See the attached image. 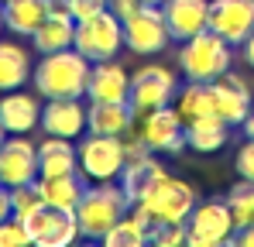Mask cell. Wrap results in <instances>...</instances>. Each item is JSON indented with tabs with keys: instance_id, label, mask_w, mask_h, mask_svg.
<instances>
[{
	"instance_id": "60d3db41",
	"label": "cell",
	"mask_w": 254,
	"mask_h": 247,
	"mask_svg": "<svg viewBox=\"0 0 254 247\" xmlns=\"http://www.w3.org/2000/svg\"><path fill=\"white\" fill-rule=\"evenodd\" d=\"M0 31H3V0H0Z\"/></svg>"
},
{
	"instance_id": "ac0fdd59",
	"label": "cell",
	"mask_w": 254,
	"mask_h": 247,
	"mask_svg": "<svg viewBox=\"0 0 254 247\" xmlns=\"http://www.w3.org/2000/svg\"><path fill=\"white\" fill-rule=\"evenodd\" d=\"M0 124L7 134H31L42 124V103L38 96L24 89H10L0 96Z\"/></svg>"
},
{
	"instance_id": "44dd1931",
	"label": "cell",
	"mask_w": 254,
	"mask_h": 247,
	"mask_svg": "<svg viewBox=\"0 0 254 247\" xmlns=\"http://www.w3.org/2000/svg\"><path fill=\"white\" fill-rule=\"evenodd\" d=\"M130 127H134V107L130 103H89L86 107V130L89 134L124 137Z\"/></svg>"
},
{
	"instance_id": "7a4b0ae2",
	"label": "cell",
	"mask_w": 254,
	"mask_h": 247,
	"mask_svg": "<svg viewBox=\"0 0 254 247\" xmlns=\"http://www.w3.org/2000/svg\"><path fill=\"white\" fill-rule=\"evenodd\" d=\"M196 203H199V196H196V185H192V182L175 179V175H165V179H158L137 203H130V209H134L148 227H155V223H186Z\"/></svg>"
},
{
	"instance_id": "277c9868",
	"label": "cell",
	"mask_w": 254,
	"mask_h": 247,
	"mask_svg": "<svg viewBox=\"0 0 254 247\" xmlns=\"http://www.w3.org/2000/svg\"><path fill=\"white\" fill-rule=\"evenodd\" d=\"M179 69L182 76L192 82H213L220 79L223 72H230V62H234V45L223 41L216 31H199L192 38L179 41Z\"/></svg>"
},
{
	"instance_id": "ba28073f",
	"label": "cell",
	"mask_w": 254,
	"mask_h": 247,
	"mask_svg": "<svg viewBox=\"0 0 254 247\" xmlns=\"http://www.w3.org/2000/svg\"><path fill=\"white\" fill-rule=\"evenodd\" d=\"M186 230H189V241H186L189 247H220L234 241L237 223H234V213H230L227 199H206V203L192 206Z\"/></svg>"
},
{
	"instance_id": "9a60e30c",
	"label": "cell",
	"mask_w": 254,
	"mask_h": 247,
	"mask_svg": "<svg viewBox=\"0 0 254 247\" xmlns=\"http://www.w3.org/2000/svg\"><path fill=\"white\" fill-rule=\"evenodd\" d=\"M42 127L52 137H83L86 134V103L83 96H65V100H45L42 107Z\"/></svg>"
},
{
	"instance_id": "484cf974",
	"label": "cell",
	"mask_w": 254,
	"mask_h": 247,
	"mask_svg": "<svg viewBox=\"0 0 254 247\" xmlns=\"http://www.w3.org/2000/svg\"><path fill=\"white\" fill-rule=\"evenodd\" d=\"M230 137V124H223L220 117H196V121L186 124V144L199 155H210L220 151Z\"/></svg>"
},
{
	"instance_id": "5bb4252c",
	"label": "cell",
	"mask_w": 254,
	"mask_h": 247,
	"mask_svg": "<svg viewBox=\"0 0 254 247\" xmlns=\"http://www.w3.org/2000/svg\"><path fill=\"white\" fill-rule=\"evenodd\" d=\"M130 96V72L117 59L93 62L89 82H86V100L89 103H127Z\"/></svg>"
},
{
	"instance_id": "8fae6325",
	"label": "cell",
	"mask_w": 254,
	"mask_h": 247,
	"mask_svg": "<svg viewBox=\"0 0 254 247\" xmlns=\"http://www.w3.org/2000/svg\"><path fill=\"white\" fill-rule=\"evenodd\" d=\"M35 179H38V144H31L24 134H7L0 141V182L14 189Z\"/></svg>"
},
{
	"instance_id": "e0dca14e",
	"label": "cell",
	"mask_w": 254,
	"mask_h": 247,
	"mask_svg": "<svg viewBox=\"0 0 254 247\" xmlns=\"http://www.w3.org/2000/svg\"><path fill=\"white\" fill-rule=\"evenodd\" d=\"M162 14L172 41H186L210 28V0H165Z\"/></svg>"
},
{
	"instance_id": "ab89813d",
	"label": "cell",
	"mask_w": 254,
	"mask_h": 247,
	"mask_svg": "<svg viewBox=\"0 0 254 247\" xmlns=\"http://www.w3.org/2000/svg\"><path fill=\"white\" fill-rule=\"evenodd\" d=\"M48 7H52V10H62V14H69V0H48Z\"/></svg>"
},
{
	"instance_id": "d6986e66",
	"label": "cell",
	"mask_w": 254,
	"mask_h": 247,
	"mask_svg": "<svg viewBox=\"0 0 254 247\" xmlns=\"http://www.w3.org/2000/svg\"><path fill=\"white\" fill-rule=\"evenodd\" d=\"M169 175V168L158 162V155L155 151H144V155H137V158H130V162L124 165V172H121V189L127 192V199L130 203H137L158 179H165Z\"/></svg>"
},
{
	"instance_id": "603a6c76",
	"label": "cell",
	"mask_w": 254,
	"mask_h": 247,
	"mask_svg": "<svg viewBox=\"0 0 254 247\" xmlns=\"http://www.w3.org/2000/svg\"><path fill=\"white\" fill-rule=\"evenodd\" d=\"M72 38H76V17L72 14H62V10H48L42 28L31 35V45H35L38 55H48V52L72 48Z\"/></svg>"
},
{
	"instance_id": "6da1fadb",
	"label": "cell",
	"mask_w": 254,
	"mask_h": 247,
	"mask_svg": "<svg viewBox=\"0 0 254 247\" xmlns=\"http://www.w3.org/2000/svg\"><path fill=\"white\" fill-rule=\"evenodd\" d=\"M93 62L76 48H62V52H48L38 59L31 82L38 89L42 100H65V96H86V82H89Z\"/></svg>"
},
{
	"instance_id": "cb8c5ba5",
	"label": "cell",
	"mask_w": 254,
	"mask_h": 247,
	"mask_svg": "<svg viewBox=\"0 0 254 247\" xmlns=\"http://www.w3.org/2000/svg\"><path fill=\"white\" fill-rule=\"evenodd\" d=\"M31 52L17 41H3L0 38V93L21 89L24 82H31Z\"/></svg>"
},
{
	"instance_id": "8d00e7d4",
	"label": "cell",
	"mask_w": 254,
	"mask_h": 247,
	"mask_svg": "<svg viewBox=\"0 0 254 247\" xmlns=\"http://www.w3.org/2000/svg\"><path fill=\"white\" fill-rule=\"evenodd\" d=\"M241 55H244V62H248V65L254 69V31H251V35H248L244 41H241Z\"/></svg>"
},
{
	"instance_id": "7402d4cb",
	"label": "cell",
	"mask_w": 254,
	"mask_h": 247,
	"mask_svg": "<svg viewBox=\"0 0 254 247\" xmlns=\"http://www.w3.org/2000/svg\"><path fill=\"white\" fill-rule=\"evenodd\" d=\"M48 0H3V31L17 38H31L48 17Z\"/></svg>"
},
{
	"instance_id": "3957f363",
	"label": "cell",
	"mask_w": 254,
	"mask_h": 247,
	"mask_svg": "<svg viewBox=\"0 0 254 247\" xmlns=\"http://www.w3.org/2000/svg\"><path fill=\"white\" fill-rule=\"evenodd\" d=\"M130 213V199L121 189V182H89L83 199L76 206V220H79V237L89 241H103V234Z\"/></svg>"
},
{
	"instance_id": "7c38bea8",
	"label": "cell",
	"mask_w": 254,
	"mask_h": 247,
	"mask_svg": "<svg viewBox=\"0 0 254 247\" xmlns=\"http://www.w3.org/2000/svg\"><path fill=\"white\" fill-rule=\"evenodd\" d=\"M31 244L38 247H65L79 237V220L72 209H55V206H42L35 216L24 220Z\"/></svg>"
},
{
	"instance_id": "e575fe53",
	"label": "cell",
	"mask_w": 254,
	"mask_h": 247,
	"mask_svg": "<svg viewBox=\"0 0 254 247\" xmlns=\"http://www.w3.org/2000/svg\"><path fill=\"white\" fill-rule=\"evenodd\" d=\"M144 7V0H107V10H114L121 21H127L134 10H141Z\"/></svg>"
},
{
	"instance_id": "4316f807",
	"label": "cell",
	"mask_w": 254,
	"mask_h": 247,
	"mask_svg": "<svg viewBox=\"0 0 254 247\" xmlns=\"http://www.w3.org/2000/svg\"><path fill=\"white\" fill-rule=\"evenodd\" d=\"M172 107L179 110V117H182L186 124L196 121V117H216L210 82H192V79H189L186 86H179V93H175Z\"/></svg>"
},
{
	"instance_id": "f35d334b",
	"label": "cell",
	"mask_w": 254,
	"mask_h": 247,
	"mask_svg": "<svg viewBox=\"0 0 254 247\" xmlns=\"http://www.w3.org/2000/svg\"><path fill=\"white\" fill-rule=\"evenodd\" d=\"M241 127H244V134H248V137H254V103H251V110H248V117H244Z\"/></svg>"
},
{
	"instance_id": "30bf717a",
	"label": "cell",
	"mask_w": 254,
	"mask_h": 247,
	"mask_svg": "<svg viewBox=\"0 0 254 247\" xmlns=\"http://www.w3.org/2000/svg\"><path fill=\"white\" fill-rule=\"evenodd\" d=\"M169 24L162 14V3H144L141 10H134L124 21V48L134 55H158L169 48Z\"/></svg>"
},
{
	"instance_id": "d6a6232c",
	"label": "cell",
	"mask_w": 254,
	"mask_h": 247,
	"mask_svg": "<svg viewBox=\"0 0 254 247\" xmlns=\"http://www.w3.org/2000/svg\"><path fill=\"white\" fill-rule=\"evenodd\" d=\"M234 168H237V175H241V179H254V137H248V141L237 148Z\"/></svg>"
},
{
	"instance_id": "836d02e7",
	"label": "cell",
	"mask_w": 254,
	"mask_h": 247,
	"mask_svg": "<svg viewBox=\"0 0 254 247\" xmlns=\"http://www.w3.org/2000/svg\"><path fill=\"white\" fill-rule=\"evenodd\" d=\"M100 10H107V0H69V14H72L76 21L93 17V14H100Z\"/></svg>"
},
{
	"instance_id": "f546056e",
	"label": "cell",
	"mask_w": 254,
	"mask_h": 247,
	"mask_svg": "<svg viewBox=\"0 0 254 247\" xmlns=\"http://www.w3.org/2000/svg\"><path fill=\"white\" fill-rule=\"evenodd\" d=\"M42 206H45V199H42V192H38V182H28V185H14L10 189V213L17 220L35 216Z\"/></svg>"
},
{
	"instance_id": "f1b7e54d",
	"label": "cell",
	"mask_w": 254,
	"mask_h": 247,
	"mask_svg": "<svg viewBox=\"0 0 254 247\" xmlns=\"http://www.w3.org/2000/svg\"><path fill=\"white\" fill-rule=\"evenodd\" d=\"M227 206H230V213H234L237 230H241V227H254V179L234 182L230 192H227Z\"/></svg>"
},
{
	"instance_id": "7bdbcfd3",
	"label": "cell",
	"mask_w": 254,
	"mask_h": 247,
	"mask_svg": "<svg viewBox=\"0 0 254 247\" xmlns=\"http://www.w3.org/2000/svg\"><path fill=\"white\" fill-rule=\"evenodd\" d=\"M144 3H165V0H144Z\"/></svg>"
},
{
	"instance_id": "4dcf8cb0",
	"label": "cell",
	"mask_w": 254,
	"mask_h": 247,
	"mask_svg": "<svg viewBox=\"0 0 254 247\" xmlns=\"http://www.w3.org/2000/svg\"><path fill=\"white\" fill-rule=\"evenodd\" d=\"M186 241H189L186 223H155L151 234H148V244H158V247H179Z\"/></svg>"
},
{
	"instance_id": "4fadbf2b",
	"label": "cell",
	"mask_w": 254,
	"mask_h": 247,
	"mask_svg": "<svg viewBox=\"0 0 254 247\" xmlns=\"http://www.w3.org/2000/svg\"><path fill=\"white\" fill-rule=\"evenodd\" d=\"M210 31L241 45L254 31V0H210Z\"/></svg>"
},
{
	"instance_id": "1f68e13d",
	"label": "cell",
	"mask_w": 254,
	"mask_h": 247,
	"mask_svg": "<svg viewBox=\"0 0 254 247\" xmlns=\"http://www.w3.org/2000/svg\"><path fill=\"white\" fill-rule=\"evenodd\" d=\"M24 244H31V234H28L24 220H17V216L0 220V247H24Z\"/></svg>"
},
{
	"instance_id": "74e56055",
	"label": "cell",
	"mask_w": 254,
	"mask_h": 247,
	"mask_svg": "<svg viewBox=\"0 0 254 247\" xmlns=\"http://www.w3.org/2000/svg\"><path fill=\"white\" fill-rule=\"evenodd\" d=\"M234 241L241 247H254V227H241V230L234 234Z\"/></svg>"
},
{
	"instance_id": "d4e9b609",
	"label": "cell",
	"mask_w": 254,
	"mask_h": 247,
	"mask_svg": "<svg viewBox=\"0 0 254 247\" xmlns=\"http://www.w3.org/2000/svg\"><path fill=\"white\" fill-rule=\"evenodd\" d=\"M79 172V155L69 137H45L38 144V175H69Z\"/></svg>"
},
{
	"instance_id": "b9f144b4",
	"label": "cell",
	"mask_w": 254,
	"mask_h": 247,
	"mask_svg": "<svg viewBox=\"0 0 254 247\" xmlns=\"http://www.w3.org/2000/svg\"><path fill=\"white\" fill-rule=\"evenodd\" d=\"M3 137H7V130H3V124H0V141H3Z\"/></svg>"
},
{
	"instance_id": "52a82bcc",
	"label": "cell",
	"mask_w": 254,
	"mask_h": 247,
	"mask_svg": "<svg viewBox=\"0 0 254 247\" xmlns=\"http://www.w3.org/2000/svg\"><path fill=\"white\" fill-rule=\"evenodd\" d=\"M179 93V76L172 72L169 65L162 62H148L141 65L134 76H130V96L127 103L134 107V117L148 114V110H158V107H169Z\"/></svg>"
},
{
	"instance_id": "d590c367",
	"label": "cell",
	"mask_w": 254,
	"mask_h": 247,
	"mask_svg": "<svg viewBox=\"0 0 254 247\" xmlns=\"http://www.w3.org/2000/svg\"><path fill=\"white\" fill-rule=\"evenodd\" d=\"M7 216H14L10 213V189L0 182V220H7Z\"/></svg>"
},
{
	"instance_id": "9c48e42d",
	"label": "cell",
	"mask_w": 254,
	"mask_h": 247,
	"mask_svg": "<svg viewBox=\"0 0 254 247\" xmlns=\"http://www.w3.org/2000/svg\"><path fill=\"white\" fill-rule=\"evenodd\" d=\"M134 130L141 134V141L155 155H179L182 148H189L186 144V121L179 117V110L172 103L134 117Z\"/></svg>"
},
{
	"instance_id": "5b68a950",
	"label": "cell",
	"mask_w": 254,
	"mask_h": 247,
	"mask_svg": "<svg viewBox=\"0 0 254 247\" xmlns=\"http://www.w3.org/2000/svg\"><path fill=\"white\" fill-rule=\"evenodd\" d=\"M72 48L83 52L89 62L114 59V55L124 48V21H121L114 10H100V14H93V17L76 21Z\"/></svg>"
},
{
	"instance_id": "ffe728a7",
	"label": "cell",
	"mask_w": 254,
	"mask_h": 247,
	"mask_svg": "<svg viewBox=\"0 0 254 247\" xmlns=\"http://www.w3.org/2000/svg\"><path fill=\"white\" fill-rule=\"evenodd\" d=\"M38 192H42L45 206H55V209H72L83 199L86 192V179L83 172H69V175H38Z\"/></svg>"
},
{
	"instance_id": "83f0119b",
	"label": "cell",
	"mask_w": 254,
	"mask_h": 247,
	"mask_svg": "<svg viewBox=\"0 0 254 247\" xmlns=\"http://www.w3.org/2000/svg\"><path fill=\"white\" fill-rule=\"evenodd\" d=\"M148 234H151V227L130 209L127 216H121V220L103 234V244L107 247H141V244H148Z\"/></svg>"
},
{
	"instance_id": "2e32d148",
	"label": "cell",
	"mask_w": 254,
	"mask_h": 247,
	"mask_svg": "<svg viewBox=\"0 0 254 247\" xmlns=\"http://www.w3.org/2000/svg\"><path fill=\"white\" fill-rule=\"evenodd\" d=\"M213 89V110H216V117L223 124H230V127H241L244 117H248V110H251V89L244 86L241 76H234V72H223L220 79L210 82Z\"/></svg>"
},
{
	"instance_id": "8992f818",
	"label": "cell",
	"mask_w": 254,
	"mask_h": 247,
	"mask_svg": "<svg viewBox=\"0 0 254 247\" xmlns=\"http://www.w3.org/2000/svg\"><path fill=\"white\" fill-rule=\"evenodd\" d=\"M79 155V172L86 182H114L121 179L127 165L124 155V137H110V134H89L76 148Z\"/></svg>"
}]
</instances>
